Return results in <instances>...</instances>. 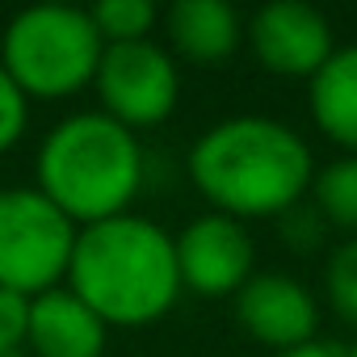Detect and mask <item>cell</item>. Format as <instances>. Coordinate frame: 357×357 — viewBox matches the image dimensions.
Returning <instances> with one entry per match:
<instances>
[{
    "instance_id": "obj_14",
    "label": "cell",
    "mask_w": 357,
    "mask_h": 357,
    "mask_svg": "<svg viewBox=\"0 0 357 357\" xmlns=\"http://www.w3.org/2000/svg\"><path fill=\"white\" fill-rule=\"evenodd\" d=\"M97 34L105 47H122V43H147L151 30L160 26V9L151 0H97L89 9Z\"/></svg>"
},
{
    "instance_id": "obj_12",
    "label": "cell",
    "mask_w": 357,
    "mask_h": 357,
    "mask_svg": "<svg viewBox=\"0 0 357 357\" xmlns=\"http://www.w3.org/2000/svg\"><path fill=\"white\" fill-rule=\"evenodd\" d=\"M311 84V122L324 139L357 155V43L336 47V55L307 80Z\"/></svg>"
},
{
    "instance_id": "obj_8",
    "label": "cell",
    "mask_w": 357,
    "mask_h": 357,
    "mask_svg": "<svg viewBox=\"0 0 357 357\" xmlns=\"http://www.w3.org/2000/svg\"><path fill=\"white\" fill-rule=\"evenodd\" d=\"M252 59L286 80H311L332 55H336V38L328 17L315 5L303 0H269L261 5L244 30Z\"/></svg>"
},
{
    "instance_id": "obj_2",
    "label": "cell",
    "mask_w": 357,
    "mask_h": 357,
    "mask_svg": "<svg viewBox=\"0 0 357 357\" xmlns=\"http://www.w3.org/2000/svg\"><path fill=\"white\" fill-rule=\"evenodd\" d=\"M68 290L105 328H147L181 298L172 236L147 215H118L76 231Z\"/></svg>"
},
{
    "instance_id": "obj_7",
    "label": "cell",
    "mask_w": 357,
    "mask_h": 357,
    "mask_svg": "<svg viewBox=\"0 0 357 357\" xmlns=\"http://www.w3.org/2000/svg\"><path fill=\"white\" fill-rule=\"evenodd\" d=\"M172 248H176V269H181V290L206 298H227V294L236 298L257 269V248L248 227L219 211L190 219L172 236Z\"/></svg>"
},
{
    "instance_id": "obj_15",
    "label": "cell",
    "mask_w": 357,
    "mask_h": 357,
    "mask_svg": "<svg viewBox=\"0 0 357 357\" xmlns=\"http://www.w3.org/2000/svg\"><path fill=\"white\" fill-rule=\"evenodd\" d=\"M324 298L336 311V319L357 328V236H349L332 248V257L324 265Z\"/></svg>"
},
{
    "instance_id": "obj_6",
    "label": "cell",
    "mask_w": 357,
    "mask_h": 357,
    "mask_svg": "<svg viewBox=\"0 0 357 357\" xmlns=\"http://www.w3.org/2000/svg\"><path fill=\"white\" fill-rule=\"evenodd\" d=\"M93 89L101 97V114H109L126 130H143V126H160L176 109L181 72H176L172 51L151 38L122 43V47H105Z\"/></svg>"
},
{
    "instance_id": "obj_16",
    "label": "cell",
    "mask_w": 357,
    "mask_h": 357,
    "mask_svg": "<svg viewBox=\"0 0 357 357\" xmlns=\"http://www.w3.org/2000/svg\"><path fill=\"white\" fill-rule=\"evenodd\" d=\"M26 122H30V97L13 84V76L5 68H0V155L22 143Z\"/></svg>"
},
{
    "instance_id": "obj_11",
    "label": "cell",
    "mask_w": 357,
    "mask_h": 357,
    "mask_svg": "<svg viewBox=\"0 0 357 357\" xmlns=\"http://www.w3.org/2000/svg\"><path fill=\"white\" fill-rule=\"evenodd\" d=\"M164 30L172 51L190 63H223L244 43V22L227 0H176L164 13Z\"/></svg>"
},
{
    "instance_id": "obj_20",
    "label": "cell",
    "mask_w": 357,
    "mask_h": 357,
    "mask_svg": "<svg viewBox=\"0 0 357 357\" xmlns=\"http://www.w3.org/2000/svg\"><path fill=\"white\" fill-rule=\"evenodd\" d=\"M344 357H357V340H353V349H349V353H344Z\"/></svg>"
},
{
    "instance_id": "obj_4",
    "label": "cell",
    "mask_w": 357,
    "mask_h": 357,
    "mask_svg": "<svg viewBox=\"0 0 357 357\" xmlns=\"http://www.w3.org/2000/svg\"><path fill=\"white\" fill-rule=\"evenodd\" d=\"M105 43L76 5H30L22 9L0 38V68L13 76L26 97L59 101L97 80Z\"/></svg>"
},
{
    "instance_id": "obj_1",
    "label": "cell",
    "mask_w": 357,
    "mask_h": 357,
    "mask_svg": "<svg viewBox=\"0 0 357 357\" xmlns=\"http://www.w3.org/2000/svg\"><path fill=\"white\" fill-rule=\"evenodd\" d=\"M185 168L211 211L240 223L294 211L315 181L303 135L265 114H236L202 130Z\"/></svg>"
},
{
    "instance_id": "obj_5",
    "label": "cell",
    "mask_w": 357,
    "mask_h": 357,
    "mask_svg": "<svg viewBox=\"0 0 357 357\" xmlns=\"http://www.w3.org/2000/svg\"><path fill=\"white\" fill-rule=\"evenodd\" d=\"M76 223L38 185L0 190V286L38 298L68 282Z\"/></svg>"
},
{
    "instance_id": "obj_9",
    "label": "cell",
    "mask_w": 357,
    "mask_h": 357,
    "mask_svg": "<svg viewBox=\"0 0 357 357\" xmlns=\"http://www.w3.org/2000/svg\"><path fill=\"white\" fill-rule=\"evenodd\" d=\"M236 319L257 344L286 353V349L315 340L319 303L290 273H252L236 294Z\"/></svg>"
},
{
    "instance_id": "obj_18",
    "label": "cell",
    "mask_w": 357,
    "mask_h": 357,
    "mask_svg": "<svg viewBox=\"0 0 357 357\" xmlns=\"http://www.w3.org/2000/svg\"><path fill=\"white\" fill-rule=\"evenodd\" d=\"M273 357H344L336 344H328V340H307V344H298V349H286V353H273Z\"/></svg>"
},
{
    "instance_id": "obj_13",
    "label": "cell",
    "mask_w": 357,
    "mask_h": 357,
    "mask_svg": "<svg viewBox=\"0 0 357 357\" xmlns=\"http://www.w3.org/2000/svg\"><path fill=\"white\" fill-rule=\"evenodd\" d=\"M311 206L319 211L324 223L357 236V155H340L324 168H315L311 181Z\"/></svg>"
},
{
    "instance_id": "obj_10",
    "label": "cell",
    "mask_w": 357,
    "mask_h": 357,
    "mask_svg": "<svg viewBox=\"0 0 357 357\" xmlns=\"http://www.w3.org/2000/svg\"><path fill=\"white\" fill-rule=\"evenodd\" d=\"M105 340L109 328L68 286L30 298V357H105Z\"/></svg>"
},
{
    "instance_id": "obj_19",
    "label": "cell",
    "mask_w": 357,
    "mask_h": 357,
    "mask_svg": "<svg viewBox=\"0 0 357 357\" xmlns=\"http://www.w3.org/2000/svg\"><path fill=\"white\" fill-rule=\"evenodd\" d=\"M0 357H30V353H26V349H17V353H0Z\"/></svg>"
},
{
    "instance_id": "obj_17",
    "label": "cell",
    "mask_w": 357,
    "mask_h": 357,
    "mask_svg": "<svg viewBox=\"0 0 357 357\" xmlns=\"http://www.w3.org/2000/svg\"><path fill=\"white\" fill-rule=\"evenodd\" d=\"M26 336H30V298L0 286V353L26 349Z\"/></svg>"
},
{
    "instance_id": "obj_3",
    "label": "cell",
    "mask_w": 357,
    "mask_h": 357,
    "mask_svg": "<svg viewBox=\"0 0 357 357\" xmlns=\"http://www.w3.org/2000/svg\"><path fill=\"white\" fill-rule=\"evenodd\" d=\"M139 185V135L101 109H84L55 122L38 147V194H47L76 227L126 215Z\"/></svg>"
}]
</instances>
